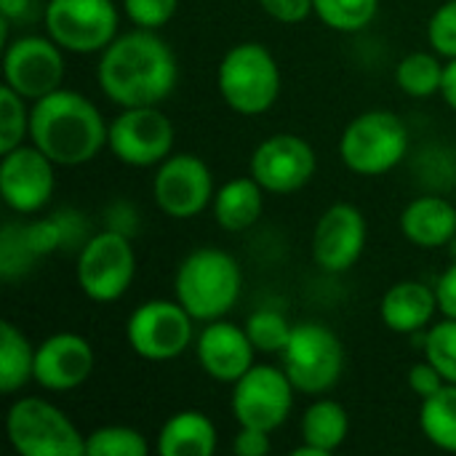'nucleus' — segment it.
Segmentation results:
<instances>
[{
    "label": "nucleus",
    "mask_w": 456,
    "mask_h": 456,
    "mask_svg": "<svg viewBox=\"0 0 456 456\" xmlns=\"http://www.w3.org/2000/svg\"><path fill=\"white\" fill-rule=\"evenodd\" d=\"M107 136L110 126L104 123V115L80 91L61 86L32 102L29 142L56 166L75 168L91 163L107 147Z\"/></svg>",
    "instance_id": "obj_2"
},
{
    "label": "nucleus",
    "mask_w": 456,
    "mask_h": 456,
    "mask_svg": "<svg viewBox=\"0 0 456 456\" xmlns=\"http://www.w3.org/2000/svg\"><path fill=\"white\" fill-rule=\"evenodd\" d=\"M29 136L27 99L3 83L0 88V152H11Z\"/></svg>",
    "instance_id": "obj_32"
},
{
    "label": "nucleus",
    "mask_w": 456,
    "mask_h": 456,
    "mask_svg": "<svg viewBox=\"0 0 456 456\" xmlns=\"http://www.w3.org/2000/svg\"><path fill=\"white\" fill-rule=\"evenodd\" d=\"M45 35L69 53H102L120 32V11L112 0H48Z\"/></svg>",
    "instance_id": "obj_10"
},
{
    "label": "nucleus",
    "mask_w": 456,
    "mask_h": 456,
    "mask_svg": "<svg viewBox=\"0 0 456 456\" xmlns=\"http://www.w3.org/2000/svg\"><path fill=\"white\" fill-rule=\"evenodd\" d=\"M246 331H248L256 353L275 355V353L286 350V345L291 339V331H294V323H289L286 315L278 313V310H256V313L248 315Z\"/></svg>",
    "instance_id": "obj_31"
},
{
    "label": "nucleus",
    "mask_w": 456,
    "mask_h": 456,
    "mask_svg": "<svg viewBox=\"0 0 456 456\" xmlns=\"http://www.w3.org/2000/svg\"><path fill=\"white\" fill-rule=\"evenodd\" d=\"M96 355L86 337L59 331L35 347V385L51 393H69L88 382Z\"/></svg>",
    "instance_id": "obj_18"
},
{
    "label": "nucleus",
    "mask_w": 456,
    "mask_h": 456,
    "mask_svg": "<svg viewBox=\"0 0 456 456\" xmlns=\"http://www.w3.org/2000/svg\"><path fill=\"white\" fill-rule=\"evenodd\" d=\"M419 430L441 452L456 454V385H446L419 406Z\"/></svg>",
    "instance_id": "obj_27"
},
{
    "label": "nucleus",
    "mask_w": 456,
    "mask_h": 456,
    "mask_svg": "<svg viewBox=\"0 0 456 456\" xmlns=\"http://www.w3.org/2000/svg\"><path fill=\"white\" fill-rule=\"evenodd\" d=\"M425 358L444 374L446 382L456 385V318H446L428 329Z\"/></svg>",
    "instance_id": "obj_33"
},
{
    "label": "nucleus",
    "mask_w": 456,
    "mask_h": 456,
    "mask_svg": "<svg viewBox=\"0 0 456 456\" xmlns=\"http://www.w3.org/2000/svg\"><path fill=\"white\" fill-rule=\"evenodd\" d=\"M449 382L444 379V374L425 358V361H419V363H414L411 366V371H409V387L417 393V398L419 401H425V398H430V395H436L438 390H444Z\"/></svg>",
    "instance_id": "obj_36"
},
{
    "label": "nucleus",
    "mask_w": 456,
    "mask_h": 456,
    "mask_svg": "<svg viewBox=\"0 0 456 456\" xmlns=\"http://www.w3.org/2000/svg\"><path fill=\"white\" fill-rule=\"evenodd\" d=\"M216 425L203 411L187 409L163 422L155 449L160 456H211L216 452Z\"/></svg>",
    "instance_id": "obj_24"
},
{
    "label": "nucleus",
    "mask_w": 456,
    "mask_h": 456,
    "mask_svg": "<svg viewBox=\"0 0 456 456\" xmlns=\"http://www.w3.org/2000/svg\"><path fill=\"white\" fill-rule=\"evenodd\" d=\"M366 238L369 224L363 211L353 203H334L315 222L310 240L313 262L318 265V270L331 275L347 273L363 256Z\"/></svg>",
    "instance_id": "obj_17"
},
{
    "label": "nucleus",
    "mask_w": 456,
    "mask_h": 456,
    "mask_svg": "<svg viewBox=\"0 0 456 456\" xmlns=\"http://www.w3.org/2000/svg\"><path fill=\"white\" fill-rule=\"evenodd\" d=\"M350 433L347 409L334 398H318L302 414V446H297L294 456H331L339 452Z\"/></svg>",
    "instance_id": "obj_23"
},
{
    "label": "nucleus",
    "mask_w": 456,
    "mask_h": 456,
    "mask_svg": "<svg viewBox=\"0 0 456 456\" xmlns=\"http://www.w3.org/2000/svg\"><path fill=\"white\" fill-rule=\"evenodd\" d=\"M195 355L206 377L222 385H235L256 363V347L246 326L230 323L224 318L200 329L195 339Z\"/></svg>",
    "instance_id": "obj_19"
},
{
    "label": "nucleus",
    "mask_w": 456,
    "mask_h": 456,
    "mask_svg": "<svg viewBox=\"0 0 456 456\" xmlns=\"http://www.w3.org/2000/svg\"><path fill=\"white\" fill-rule=\"evenodd\" d=\"M35 382V345L11 321L0 323V393L16 395Z\"/></svg>",
    "instance_id": "obj_26"
},
{
    "label": "nucleus",
    "mask_w": 456,
    "mask_h": 456,
    "mask_svg": "<svg viewBox=\"0 0 456 456\" xmlns=\"http://www.w3.org/2000/svg\"><path fill=\"white\" fill-rule=\"evenodd\" d=\"M401 232L417 248H444L456 240V206L441 195H419L401 211Z\"/></svg>",
    "instance_id": "obj_22"
},
{
    "label": "nucleus",
    "mask_w": 456,
    "mask_h": 456,
    "mask_svg": "<svg viewBox=\"0 0 456 456\" xmlns=\"http://www.w3.org/2000/svg\"><path fill=\"white\" fill-rule=\"evenodd\" d=\"M436 313H441L438 294L422 281H398L385 291L379 302V318L393 334L425 331Z\"/></svg>",
    "instance_id": "obj_21"
},
{
    "label": "nucleus",
    "mask_w": 456,
    "mask_h": 456,
    "mask_svg": "<svg viewBox=\"0 0 456 456\" xmlns=\"http://www.w3.org/2000/svg\"><path fill=\"white\" fill-rule=\"evenodd\" d=\"M283 369L297 393L321 398L337 387L345 371V345L334 329L318 321H302L294 326L286 345Z\"/></svg>",
    "instance_id": "obj_7"
},
{
    "label": "nucleus",
    "mask_w": 456,
    "mask_h": 456,
    "mask_svg": "<svg viewBox=\"0 0 456 456\" xmlns=\"http://www.w3.org/2000/svg\"><path fill=\"white\" fill-rule=\"evenodd\" d=\"M379 0H313V13L337 32H358L374 21Z\"/></svg>",
    "instance_id": "obj_29"
},
{
    "label": "nucleus",
    "mask_w": 456,
    "mask_h": 456,
    "mask_svg": "<svg viewBox=\"0 0 456 456\" xmlns=\"http://www.w3.org/2000/svg\"><path fill=\"white\" fill-rule=\"evenodd\" d=\"M214 219L227 232H246L251 230L262 211H265V190L262 184L248 174L224 182L214 195Z\"/></svg>",
    "instance_id": "obj_25"
},
{
    "label": "nucleus",
    "mask_w": 456,
    "mask_h": 456,
    "mask_svg": "<svg viewBox=\"0 0 456 456\" xmlns=\"http://www.w3.org/2000/svg\"><path fill=\"white\" fill-rule=\"evenodd\" d=\"M5 436L21 456H80L86 454V436L51 401L24 395L11 403L5 417Z\"/></svg>",
    "instance_id": "obj_6"
},
{
    "label": "nucleus",
    "mask_w": 456,
    "mask_h": 456,
    "mask_svg": "<svg viewBox=\"0 0 456 456\" xmlns=\"http://www.w3.org/2000/svg\"><path fill=\"white\" fill-rule=\"evenodd\" d=\"M273 433L256 430V428H238V436L232 441V452L238 456H265L270 454Z\"/></svg>",
    "instance_id": "obj_38"
},
{
    "label": "nucleus",
    "mask_w": 456,
    "mask_h": 456,
    "mask_svg": "<svg viewBox=\"0 0 456 456\" xmlns=\"http://www.w3.org/2000/svg\"><path fill=\"white\" fill-rule=\"evenodd\" d=\"M29 8H32V0H0V13H3V21H21L29 16Z\"/></svg>",
    "instance_id": "obj_40"
},
{
    "label": "nucleus",
    "mask_w": 456,
    "mask_h": 456,
    "mask_svg": "<svg viewBox=\"0 0 456 456\" xmlns=\"http://www.w3.org/2000/svg\"><path fill=\"white\" fill-rule=\"evenodd\" d=\"M136 275V254L126 232L102 230L91 235L75 265V278L80 291L99 305L118 302L134 283Z\"/></svg>",
    "instance_id": "obj_8"
},
{
    "label": "nucleus",
    "mask_w": 456,
    "mask_h": 456,
    "mask_svg": "<svg viewBox=\"0 0 456 456\" xmlns=\"http://www.w3.org/2000/svg\"><path fill=\"white\" fill-rule=\"evenodd\" d=\"M243 273L232 254L222 248H195L182 259L174 278V299L198 321L224 318L240 299Z\"/></svg>",
    "instance_id": "obj_3"
},
{
    "label": "nucleus",
    "mask_w": 456,
    "mask_h": 456,
    "mask_svg": "<svg viewBox=\"0 0 456 456\" xmlns=\"http://www.w3.org/2000/svg\"><path fill=\"white\" fill-rule=\"evenodd\" d=\"M409 152V128L390 110H369L347 123L339 136V158L358 176L390 174Z\"/></svg>",
    "instance_id": "obj_5"
},
{
    "label": "nucleus",
    "mask_w": 456,
    "mask_h": 456,
    "mask_svg": "<svg viewBox=\"0 0 456 456\" xmlns=\"http://www.w3.org/2000/svg\"><path fill=\"white\" fill-rule=\"evenodd\" d=\"M428 40L438 56L456 59V0H446L433 11L428 21Z\"/></svg>",
    "instance_id": "obj_34"
},
{
    "label": "nucleus",
    "mask_w": 456,
    "mask_h": 456,
    "mask_svg": "<svg viewBox=\"0 0 456 456\" xmlns=\"http://www.w3.org/2000/svg\"><path fill=\"white\" fill-rule=\"evenodd\" d=\"M120 8L134 27L160 29L176 16L179 0H120Z\"/></svg>",
    "instance_id": "obj_35"
},
{
    "label": "nucleus",
    "mask_w": 456,
    "mask_h": 456,
    "mask_svg": "<svg viewBox=\"0 0 456 456\" xmlns=\"http://www.w3.org/2000/svg\"><path fill=\"white\" fill-rule=\"evenodd\" d=\"M436 294H438V307L446 318H456V259L454 265L446 267V273L438 278L436 283Z\"/></svg>",
    "instance_id": "obj_39"
},
{
    "label": "nucleus",
    "mask_w": 456,
    "mask_h": 456,
    "mask_svg": "<svg viewBox=\"0 0 456 456\" xmlns=\"http://www.w3.org/2000/svg\"><path fill=\"white\" fill-rule=\"evenodd\" d=\"M259 5L281 24H299L313 13V0H259Z\"/></svg>",
    "instance_id": "obj_37"
},
{
    "label": "nucleus",
    "mask_w": 456,
    "mask_h": 456,
    "mask_svg": "<svg viewBox=\"0 0 456 456\" xmlns=\"http://www.w3.org/2000/svg\"><path fill=\"white\" fill-rule=\"evenodd\" d=\"M64 240V227L56 219L29 224H5L0 235V273L5 281L32 267L35 259L53 254Z\"/></svg>",
    "instance_id": "obj_20"
},
{
    "label": "nucleus",
    "mask_w": 456,
    "mask_h": 456,
    "mask_svg": "<svg viewBox=\"0 0 456 456\" xmlns=\"http://www.w3.org/2000/svg\"><path fill=\"white\" fill-rule=\"evenodd\" d=\"M214 174L208 163L190 152L168 155L152 179L155 206L171 219H192L214 203Z\"/></svg>",
    "instance_id": "obj_14"
},
{
    "label": "nucleus",
    "mask_w": 456,
    "mask_h": 456,
    "mask_svg": "<svg viewBox=\"0 0 456 456\" xmlns=\"http://www.w3.org/2000/svg\"><path fill=\"white\" fill-rule=\"evenodd\" d=\"M297 387L289 379L286 369L270 363H254L232 385V417L238 428H256L275 433L283 428L294 409Z\"/></svg>",
    "instance_id": "obj_11"
},
{
    "label": "nucleus",
    "mask_w": 456,
    "mask_h": 456,
    "mask_svg": "<svg viewBox=\"0 0 456 456\" xmlns=\"http://www.w3.org/2000/svg\"><path fill=\"white\" fill-rule=\"evenodd\" d=\"M147 452V438L128 425H104L86 436L88 456H144Z\"/></svg>",
    "instance_id": "obj_30"
},
{
    "label": "nucleus",
    "mask_w": 456,
    "mask_h": 456,
    "mask_svg": "<svg viewBox=\"0 0 456 456\" xmlns=\"http://www.w3.org/2000/svg\"><path fill=\"white\" fill-rule=\"evenodd\" d=\"M179 80V64L171 45L158 29L120 32L96 64V83L102 94L123 107H150L166 102Z\"/></svg>",
    "instance_id": "obj_1"
},
{
    "label": "nucleus",
    "mask_w": 456,
    "mask_h": 456,
    "mask_svg": "<svg viewBox=\"0 0 456 456\" xmlns=\"http://www.w3.org/2000/svg\"><path fill=\"white\" fill-rule=\"evenodd\" d=\"M195 318L176 299H150L126 321L128 347L150 361L166 363L182 358L195 339Z\"/></svg>",
    "instance_id": "obj_9"
},
{
    "label": "nucleus",
    "mask_w": 456,
    "mask_h": 456,
    "mask_svg": "<svg viewBox=\"0 0 456 456\" xmlns=\"http://www.w3.org/2000/svg\"><path fill=\"white\" fill-rule=\"evenodd\" d=\"M176 128L171 118L158 107H123L110 123L107 147L110 152L131 168H158L168 155H174Z\"/></svg>",
    "instance_id": "obj_12"
},
{
    "label": "nucleus",
    "mask_w": 456,
    "mask_h": 456,
    "mask_svg": "<svg viewBox=\"0 0 456 456\" xmlns=\"http://www.w3.org/2000/svg\"><path fill=\"white\" fill-rule=\"evenodd\" d=\"M444 67L441 59L430 51H414L406 53L398 67H395V83L398 88L411 96V99H430V96H441V86H444Z\"/></svg>",
    "instance_id": "obj_28"
},
{
    "label": "nucleus",
    "mask_w": 456,
    "mask_h": 456,
    "mask_svg": "<svg viewBox=\"0 0 456 456\" xmlns=\"http://www.w3.org/2000/svg\"><path fill=\"white\" fill-rule=\"evenodd\" d=\"M441 99L456 110V59H449L444 67V86H441Z\"/></svg>",
    "instance_id": "obj_41"
},
{
    "label": "nucleus",
    "mask_w": 456,
    "mask_h": 456,
    "mask_svg": "<svg viewBox=\"0 0 456 456\" xmlns=\"http://www.w3.org/2000/svg\"><path fill=\"white\" fill-rule=\"evenodd\" d=\"M318 171L315 150L297 134H273L256 144L248 160V174L262 184L265 192L291 195L305 190Z\"/></svg>",
    "instance_id": "obj_15"
},
{
    "label": "nucleus",
    "mask_w": 456,
    "mask_h": 456,
    "mask_svg": "<svg viewBox=\"0 0 456 456\" xmlns=\"http://www.w3.org/2000/svg\"><path fill=\"white\" fill-rule=\"evenodd\" d=\"M56 190V163L35 144H19L3 152L0 195L5 206L21 216L37 214L48 206Z\"/></svg>",
    "instance_id": "obj_16"
},
{
    "label": "nucleus",
    "mask_w": 456,
    "mask_h": 456,
    "mask_svg": "<svg viewBox=\"0 0 456 456\" xmlns=\"http://www.w3.org/2000/svg\"><path fill=\"white\" fill-rule=\"evenodd\" d=\"M216 86L230 110L246 118H256L273 110L281 96V67L273 51L262 43L246 40L219 61Z\"/></svg>",
    "instance_id": "obj_4"
},
{
    "label": "nucleus",
    "mask_w": 456,
    "mask_h": 456,
    "mask_svg": "<svg viewBox=\"0 0 456 456\" xmlns=\"http://www.w3.org/2000/svg\"><path fill=\"white\" fill-rule=\"evenodd\" d=\"M67 72L64 48L53 37L21 35L5 45L3 53V77L27 102H37L56 88H61Z\"/></svg>",
    "instance_id": "obj_13"
}]
</instances>
